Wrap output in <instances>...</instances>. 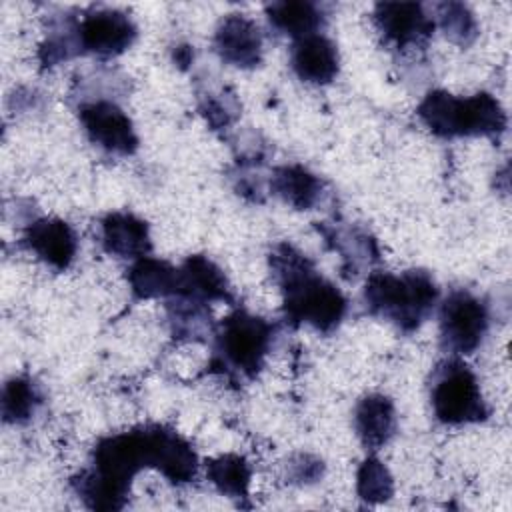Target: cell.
<instances>
[{
    "mask_svg": "<svg viewBox=\"0 0 512 512\" xmlns=\"http://www.w3.org/2000/svg\"><path fill=\"white\" fill-rule=\"evenodd\" d=\"M270 268L282 292L284 314L294 326L310 324L328 334L342 322L348 308L344 294L302 252L282 242L270 254Z\"/></svg>",
    "mask_w": 512,
    "mask_h": 512,
    "instance_id": "cell-2",
    "label": "cell"
},
{
    "mask_svg": "<svg viewBox=\"0 0 512 512\" xmlns=\"http://www.w3.org/2000/svg\"><path fill=\"white\" fill-rule=\"evenodd\" d=\"M354 428L366 450H380L396 432V408L384 394L364 396L354 410Z\"/></svg>",
    "mask_w": 512,
    "mask_h": 512,
    "instance_id": "cell-16",
    "label": "cell"
},
{
    "mask_svg": "<svg viewBox=\"0 0 512 512\" xmlns=\"http://www.w3.org/2000/svg\"><path fill=\"white\" fill-rule=\"evenodd\" d=\"M128 284L138 300L170 298L180 288V268L158 258L142 256L130 266Z\"/></svg>",
    "mask_w": 512,
    "mask_h": 512,
    "instance_id": "cell-17",
    "label": "cell"
},
{
    "mask_svg": "<svg viewBox=\"0 0 512 512\" xmlns=\"http://www.w3.org/2000/svg\"><path fill=\"white\" fill-rule=\"evenodd\" d=\"M430 400L436 418L450 426L478 424L490 414L476 374L456 358L436 366Z\"/></svg>",
    "mask_w": 512,
    "mask_h": 512,
    "instance_id": "cell-6",
    "label": "cell"
},
{
    "mask_svg": "<svg viewBox=\"0 0 512 512\" xmlns=\"http://www.w3.org/2000/svg\"><path fill=\"white\" fill-rule=\"evenodd\" d=\"M102 248L118 258H142L152 250L146 220L130 212H110L100 222Z\"/></svg>",
    "mask_w": 512,
    "mask_h": 512,
    "instance_id": "cell-13",
    "label": "cell"
},
{
    "mask_svg": "<svg viewBox=\"0 0 512 512\" xmlns=\"http://www.w3.org/2000/svg\"><path fill=\"white\" fill-rule=\"evenodd\" d=\"M372 20L384 40L400 50L424 46L436 28L434 18L418 2H378Z\"/></svg>",
    "mask_w": 512,
    "mask_h": 512,
    "instance_id": "cell-10",
    "label": "cell"
},
{
    "mask_svg": "<svg viewBox=\"0 0 512 512\" xmlns=\"http://www.w3.org/2000/svg\"><path fill=\"white\" fill-rule=\"evenodd\" d=\"M180 296H190L202 302H232V290L224 272L206 256H188L180 266ZM174 294V296H176Z\"/></svg>",
    "mask_w": 512,
    "mask_h": 512,
    "instance_id": "cell-15",
    "label": "cell"
},
{
    "mask_svg": "<svg viewBox=\"0 0 512 512\" xmlns=\"http://www.w3.org/2000/svg\"><path fill=\"white\" fill-rule=\"evenodd\" d=\"M292 70L300 80L310 84L332 82L338 74L336 44L320 32L294 40Z\"/></svg>",
    "mask_w": 512,
    "mask_h": 512,
    "instance_id": "cell-14",
    "label": "cell"
},
{
    "mask_svg": "<svg viewBox=\"0 0 512 512\" xmlns=\"http://www.w3.org/2000/svg\"><path fill=\"white\" fill-rule=\"evenodd\" d=\"M266 16L276 30L294 40L318 34V28L324 24L322 8L306 0L272 2L266 6Z\"/></svg>",
    "mask_w": 512,
    "mask_h": 512,
    "instance_id": "cell-19",
    "label": "cell"
},
{
    "mask_svg": "<svg viewBox=\"0 0 512 512\" xmlns=\"http://www.w3.org/2000/svg\"><path fill=\"white\" fill-rule=\"evenodd\" d=\"M168 320L172 334L178 340H202L212 332L208 302L190 296H170L168 300Z\"/></svg>",
    "mask_w": 512,
    "mask_h": 512,
    "instance_id": "cell-20",
    "label": "cell"
},
{
    "mask_svg": "<svg viewBox=\"0 0 512 512\" xmlns=\"http://www.w3.org/2000/svg\"><path fill=\"white\" fill-rule=\"evenodd\" d=\"M322 234L328 244L338 250L344 258V270L356 276L364 266H370L378 260V248L374 238L356 228H326L322 226Z\"/></svg>",
    "mask_w": 512,
    "mask_h": 512,
    "instance_id": "cell-22",
    "label": "cell"
},
{
    "mask_svg": "<svg viewBox=\"0 0 512 512\" xmlns=\"http://www.w3.org/2000/svg\"><path fill=\"white\" fill-rule=\"evenodd\" d=\"M434 24L440 26L444 36L466 48L470 46L478 36V22L472 14V10L462 2H442L436 4V20Z\"/></svg>",
    "mask_w": 512,
    "mask_h": 512,
    "instance_id": "cell-24",
    "label": "cell"
},
{
    "mask_svg": "<svg viewBox=\"0 0 512 512\" xmlns=\"http://www.w3.org/2000/svg\"><path fill=\"white\" fill-rule=\"evenodd\" d=\"M422 124L440 138L460 136H500L506 130V112L488 94L454 96L446 90H430L416 110Z\"/></svg>",
    "mask_w": 512,
    "mask_h": 512,
    "instance_id": "cell-4",
    "label": "cell"
},
{
    "mask_svg": "<svg viewBox=\"0 0 512 512\" xmlns=\"http://www.w3.org/2000/svg\"><path fill=\"white\" fill-rule=\"evenodd\" d=\"M356 492L366 504H380L394 494V480L390 470L374 456H368L356 474Z\"/></svg>",
    "mask_w": 512,
    "mask_h": 512,
    "instance_id": "cell-25",
    "label": "cell"
},
{
    "mask_svg": "<svg viewBox=\"0 0 512 512\" xmlns=\"http://www.w3.org/2000/svg\"><path fill=\"white\" fill-rule=\"evenodd\" d=\"M192 48L190 46H178L176 50H174V60H176V64H180V66H186V64H190L192 62Z\"/></svg>",
    "mask_w": 512,
    "mask_h": 512,
    "instance_id": "cell-28",
    "label": "cell"
},
{
    "mask_svg": "<svg viewBox=\"0 0 512 512\" xmlns=\"http://www.w3.org/2000/svg\"><path fill=\"white\" fill-rule=\"evenodd\" d=\"M156 468L172 484H188L198 470L192 446L160 424L138 426L102 438L92 454V468L72 478V488L92 510H120L134 476Z\"/></svg>",
    "mask_w": 512,
    "mask_h": 512,
    "instance_id": "cell-1",
    "label": "cell"
},
{
    "mask_svg": "<svg viewBox=\"0 0 512 512\" xmlns=\"http://www.w3.org/2000/svg\"><path fill=\"white\" fill-rule=\"evenodd\" d=\"M274 326L246 310H234L214 328V362L228 374L252 380L270 350Z\"/></svg>",
    "mask_w": 512,
    "mask_h": 512,
    "instance_id": "cell-5",
    "label": "cell"
},
{
    "mask_svg": "<svg viewBox=\"0 0 512 512\" xmlns=\"http://www.w3.org/2000/svg\"><path fill=\"white\" fill-rule=\"evenodd\" d=\"M42 404L38 384L28 376H14L2 388V418L6 424H26Z\"/></svg>",
    "mask_w": 512,
    "mask_h": 512,
    "instance_id": "cell-23",
    "label": "cell"
},
{
    "mask_svg": "<svg viewBox=\"0 0 512 512\" xmlns=\"http://www.w3.org/2000/svg\"><path fill=\"white\" fill-rule=\"evenodd\" d=\"M78 118L92 144L118 156L138 150V136L128 114L110 100L86 102L78 108Z\"/></svg>",
    "mask_w": 512,
    "mask_h": 512,
    "instance_id": "cell-9",
    "label": "cell"
},
{
    "mask_svg": "<svg viewBox=\"0 0 512 512\" xmlns=\"http://www.w3.org/2000/svg\"><path fill=\"white\" fill-rule=\"evenodd\" d=\"M322 476V460L310 454H296L288 460V482L310 484Z\"/></svg>",
    "mask_w": 512,
    "mask_h": 512,
    "instance_id": "cell-27",
    "label": "cell"
},
{
    "mask_svg": "<svg viewBox=\"0 0 512 512\" xmlns=\"http://www.w3.org/2000/svg\"><path fill=\"white\" fill-rule=\"evenodd\" d=\"M270 190L288 206L296 210H310L322 196V182L304 166L288 164L274 168Z\"/></svg>",
    "mask_w": 512,
    "mask_h": 512,
    "instance_id": "cell-18",
    "label": "cell"
},
{
    "mask_svg": "<svg viewBox=\"0 0 512 512\" xmlns=\"http://www.w3.org/2000/svg\"><path fill=\"white\" fill-rule=\"evenodd\" d=\"M214 50L236 68H256L262 62V32L244 14H228L214 32Z\"/></svg>",
    "mask_w": 512,
    "mask_h": 512,
    "instance_id": "cell-11",
    "label": "cell"
},
{
    "mask_svg": "<svg viewBox=\"0 0 512 512\" xmlns=\"http://www.w3.org/2000/svg\"><path fill=\"white\" fill-rule=\"evenodd\" d=\"M438 294L436 282L424 270L372 272L364 286V304L372 316L392 322L402 332H414L432 314Z\"/></svg>",
    "mask_w": 512,
    "mask_h": 512,
    "instance_id": "cell-3",
    "label": "cell"
},
{
    "mask_svg": "<svg viewBox=\"0 0 512 512\" xmlns=\"http://www.w3.org/2000/svg\"><path fill=\"white\" fill-rule=\"evenodd\" d=\"M200 112L214 130L228 128L238 118V104L234 96L212 94L200 104Z\"/></svg>",
    "mask_w": 512,
    "mask_h": 512,
    "instance_id": "cell-26",
    "label": "cell"
},
{
    "mask_svg": "<svg viewBox=\"0 0 512 512\" xmlns=\"http://www.w3.org/2000/svg\"><path fill=\"white\" fill-rule=\"evenodd\" d=\"M486 304L466 290H454L440 306V342L454 354H472L488 332Z\"/></svg>",
    "mask_w": 512,
    "mask_h": 512,
    "instance_id": "cell-7",
    "label": "cell"
},
{
    "mask_svg": "<svg viewBox=\"0 0 512 512\" xmlns=\"http://www.w3.org/2000/svg\"><path fill=\"white\" fill-rule=\"evenodd\" d=\"M22 242L42 262L56 270H66L72 264L78 248L72 226L60 218L34 220L26 228Z\"/></svg>",
    "mask_w": 512,
    "mask_h": 512,
    "instance_id": "cell-12",
    "label": "cell"
},
{
    "mask_svg": "<svg viewBox=\"0 0 512 512\" xmlns=\"http://www.w3.org/2000/svg\"><path fill=\"white\" fill-rule=\"evenodd\" d=\"M206 476L228 498L246 500L252 470L244 456L240 454H220L216 458L206 460Z\"/></svg>",
    "mask_w": 512,
    "mask_h": 512,
    "instance_id": "cell-21",
    "label": "cell"
},
{
    "mask_svg": "<svg viewBox=\"0 0 512 512\" xmlns=\"http://www.w3.org/2000/svg\"><path fill=\"white\" fill-rule=\"evenodd\" d=\"M80 52L112 58L126 52L136 40V26L126 12L98 8L84 14L76 24Z\"/></svg>",
    "mask_w": 512,
    "mask_h": 512,
    "instance_id": "cell-8",
    "label": "cell"
}]
</instances>
